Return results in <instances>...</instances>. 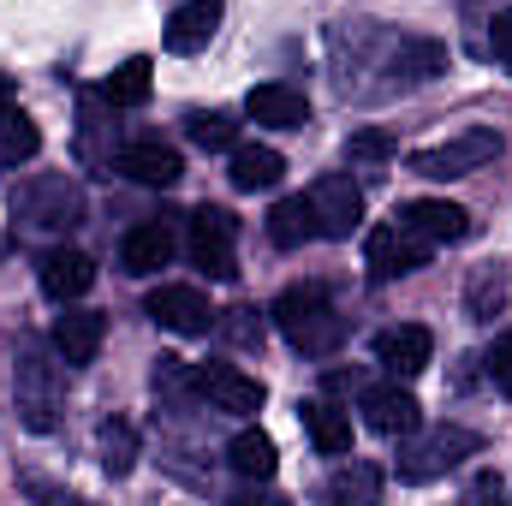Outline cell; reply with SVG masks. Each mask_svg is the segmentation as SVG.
<instances>
[{
  "mask_svg": "<svg viewBox=\"0 0 512 506\" xmlns=\"http://www.w3.org/2000/svg\"><path fill=\"white\" fill-rule=\"evenodd\" d=\"M143 310L173 334H209V322H215V310H209V298L197 286H155Z\"/></svg>",
  "mask_w": 512,
  "mask_h": 506,
  "instance_id": "8fae6325",
  "label": "cell"
},
{
  "mask_svg": "<svg viewBox=\"0 0 512 506\" xmlns=\"http://www.w3.org/2000/svg\"><path fill=\"white\" fill-rule=\"evenodd\" d=\"M393 221H405L417 239H429V245H459L465 233H471V215L459 209V203H441V197H417V203H405Z\"/></svg>",
  "mask_w": 512,
  "mask_h": 506,
  "instance_id": "4fadbf2b",
  "label": "cell"
},
{
  "mask_svg": "<svg viewBox=\"0 0 512 506\" xmlns=\"http://www.w3.org/2000/svg\"><path fill=\"white\" fill-rule=\"evenodd\" d=\"M96 286V262L84 251H72V245H60V251L42 256V292L54 298V304H72V298H84Z\"/></svg>",
  "mask_w": 512,
  "mask_h": 506,
  "instance_id": "2e32d148",
  "label": "cell"
},
{
  "mask_svg": "<svg viewBox=\"0 0 512 506\" xmlns=\"http://www.w3.org/2000/svg\"><path fill=\"white\" fill-rule=\"evenodd\" d=\"M489 30H495V36H489V42H495V54H501V60L512 66V6L501 12V18H495V24H489Z\"/></svg>",
  "mask_w": 512,
  "mask_h": 506,
  "instance_id": "836d02e7",
  "label": "cell"
},
{
  "mask_svg": "<svg viewBox=\"0 0 512 506\" xmlns=\"http://www.w3.org/2000/svg\"><path fill=\"white\" fill-rule=\"evenodd\" d=\"M221 334H227L233 346H256V340H262V316H256V310H227Z\"/></svg>",
  "mask_w": 512,
  "mask_h": 506,
  "instance_id": "4dcf8cb0",
  "label": "cell"
},
{
  "mask_svg": "<svg viewBox=\"0 0 512 506\" xmlns=\"http://www.w3.org/2000/svg\"><path fill=\"white\" fill-rule=\"evenodd\" d=\"M227 465H233L239 477H251V483H268V477H274V441H268L262 429H239L233 447H227Z\"/></svg>",
  "mask_w": 512,
  "mask_h": 506,
  "instance_id": "d4e9b609",
  "label": "cell"
},
{
  "mask_svg": "<svg viewBox=\"0 0 512 506\" xmlns=\"http://www.w3.org/2000/svg\"><path fill=\"white\" fill-rule=\"evenodd\" d=\"M429 239H417L405 221H393V227H376L370 239H364V262H370V280H399V274H417L423 262H429Z\"/></svg>",
  "mask_w": 512,
  "mask_h": 506,
  "instance_id": "52a82bcc",
  "label": "cell"
},
{
  "mask_svg": "<svg viewBox=\"0 0 512 506\" xmlns=\"http://www.w3.org/2000/svg\"><path fill=\"white\" fill-rule=\"evenodd\" d=\"M108 102H114V108H143V102H149V60H143V54H131L126 66L108 78Z\"/></svg>",
  "mask_w": 512,
  "mask_h": 506,
  "instance_id": "4316f807",
  "label": "cell"
},
{
  "mask_svg": "<svg viewBox=\"0 0 512 506\" xmlns=\"http://www.w3.org/2000/svg\"><path fill=\"white\" fill-rule=\"evenodd\" d=\"M489 381L512 399V334H501V340L489 346Z\"/></svg>",
  "mask_w": 512,
  "mask_h": 506,
  "instance_id": "d6a6232c",
  "label": "cell"
},
{
  "mask_svg": "<svg viewBox=\"0 0 512 506\" xmlns=\"http://www.w3.org/2000/svg\"><path fill=\"white\" fill-rule=\"evenodd\" d=\"M221 6H227V0H179V6L167 12V30H161L167 54H203L209 36L221 30Z\"/></svg>",
  "mask_w": 512,
  "mask_h": 506,
  "instance_id": "30bf717a",
  "label": "cell"
},
{
  "mask_svg": "<svg viewBox=\"0 0 512 506\" xmlns=\"http://www.w3.org/2000/svg\"><path fill=\"white\" fill-rule=\"evenodd\" d=\"M173 262V227L167 221H137L120 245V268L126 274H161Z\"/></svg>",
  "mask_w": 512,
  "mask_h": 506,
  "instance_id": "ac0fdd59",
  "label": "cell"
},
{
  "mask_svg": "<svg viewBox=\"0 0 512 506\" xmlns=\"http://www.w3.org/2000/svg\"><path fill=\"white\" fill-rule=\"evenodd\" d=\"M0 108H12V78H0Z\"/></svg>",
  "mask_w": 512,
  "mask_h": 506,
  "instance_id": "e575fe53",
  "label": "cell"
},
{
  "mask_svg": "<svg viewBox=\"0 0 512 506\" xmlns=\"http://www.w3.org/2000/svg\"><path fill=\"white\" fill-rule=\"evenodd\" d=\"M12 399H18V423L48 435L60 429V411H66V381H60V364H48V352L36 340L18 346V370H12Z\"/></svg>",
  "mask_w": 512,
  "mask_h": 506,
  "instance_id": "7a4b0ae2",
  "label": "cell"
},
{
  "mask_svg": "<svg viewBox=\"0 0 512 506\" xmlns=\"http://www.w3.org/2000/svg\"><path fill=\"white\" fill-rule=\"evenodd\" d=\"M36 149H42L36 120L18 108H0V167H24V161H36Z\"/></svg>",
  "mask_w": 512,
  "mask_h": 506,
  "instance_id": "cb8c5ba5",
  "label": "cell"
},
{
  "mask_svg": "<svg viewBox=\"0 0 512 506\" xmlns=\"http://www.w3.org/2000/svg\"><path fill=\"white\" fill-rule=\"evenodd\" d=\"M429 358H435V334L417 328V322H399V328L376 334V364L387 376H423Z\"/></svg>",
  "mask_w": 512,
  "mask_h": 506,
  "instance_id": "7c38bea8",
  "label": "cell"
},
{
  "mask_svg": "<svg viewBox=\"0 0 512 506\" xmlns=\"http://www.w3.org/2000/svg\"><path fill=\"white\" fill-rule=\"evenodd\" d=\"M346 149H352V161H387L393 155V137L387 131H352Z\"/></svg>",
  "mask_w": 512,
  "mask_h": 506,
  "instance_id": "1f68e13d",
  "label": "cell"
},
{
  "mask_svg": "<svg viewBox=\"0 0 512 506\" xmlns=\"http://www.w3.org/2000/svg\"><path fill=\"white\" fill-rule=\"evenodd\" d=\"M185 251L191 262L209 274V280H233L239 274V221L215 203H203L191 221H185Z\"/></svg>",
  "mask_w": 512,
  "mask_h": 506,
  "instance_id": "5b68a950",
  "label": "cell"
},
{
  "mask_svg": "<svg viewBox=\"0 0 512 506\" xmlns=\"http://www.w3.org/2000/svg\"><path fill=\"white\" fill-rule=\"evenodd\" d=\"M131 465H137V429L126 417L102 423V471L108 477H131Z\"/></svg>",
  "mask_w": 512,
  "mask_h": 506,
  "instance_id": "484cf974",
  "label": "cell"
},
{
  "mask_svg": "<svg viewBox=\"0 0 512 506\" xmlns=\"http://www.w3.org/2000/svg\"><path fill=\"white\" fill-rule=\"evenodd\" d=\"M382 495V471L376 465H352L328 483V501H376Z\"/></svg>",
  "mask_w": 512,
  "mask_h": 506,
  "instance_id": "83f0119b",
  "label": "cell"
},
{
  "mask_svg": "<svg viewBox=\"0 0 512 506\" xmlns=\"http://www.w3.org/2000/svg\"><path fill=\"white\" fill-rule=\"evenodd\" d=\"M18 209L30 215V227H72L78 221V191L66 179H42L36 191L18 197Z\"/></svg>",
  "mask_w": 512,
  "mask_h": 506,
  "instance_id": "ffe728a7",
  "label": "cell"
},
{
  "mask_svg": "<svg viewBox=\"0 0 512 506\" xmlns=\"http://www.w3.org/2000/svg\"><path fill=\"white\" fill-rule=\"evenodd\" d=\"M268 316H274L280 340L292 352H304V358H334L340 340H346V316L334 310V298L322 286H286Z\"/></svg>",
  "mask_w": 512,
  "mask_h": 506,
  "instance_id": "6da1fadb",
  "label": "cell"
},
{
  "mask_svg": "<svg viewBox=\"0 0 512 506\" xmlns=\"http://www.w3.org/2000/svg\"><path fill=\"white\" fill-rule=\"evenodd\" d=\"M280 173H286V161H280V149H268V143H239L233 149V191H274L280 185Z\"/></svg>",
  "mask_w": 512,
  "mask_h": 506,
  "instance_id": "44dd1931",
  "label": "cell"
},
{
  "mask_svg": "<svg viewBox=\"0 0 512 506\" xmlns=\"http://www.w3.org/2000/svg\"><path fill=\"white\" fill-rule=\"evenodd\" d=\"M447 66V48L441 42H429V36H399L393 42V78L399 84H423V78H435Z\"/></svg>",
  "mask_w": 512,
  "mask_h": 506,
  "instance_id": "7402d4cb",
  "label": "cell"
},
{
  "mask_svg": "<svg viewBox=\"0 0 512 506\" xmlns=\"http://www.w3.org/2000/svg\"><path fill=\"white\" fill-rule=\"evenodd\" d=\"M185 131H191L197 149H233V120L227 114H191Z\"/></svg>",
  "mask_w": 512,
  "mask_h": 506,
  "instance_id": "f1b7e54d",
  "label": "cell"
},
{
  "mask_svg": "<svg viewBox=\"0 0 512 506\" xmlns=\"http://www.w3.org/2000/svg\"><path fill=\"white\" fill-rule=\"evenodd\" d=\"M310 215H316V233L322 239H352L364 227V191L352 173H322L310 185Z\"/></svg>",
  "mask_w": 512,
  "mask_h": 506,
  "instance_id": "8992f818",
  "label": "cell"
},
{
  "mask_svg": "<svg viewBox=\"0 0 512 506\" xmlns=\"http://www.w3.org/2000/svg\"><path fill=\"white\" fill-rule=\"evenodd\" d=\"M364 423L376 429V435H393V441H405L411 429H423V405L393 381H376V387H364Z\"/></svg>",
  "mask_w": 512,
  "mask_h": 506,
  "instance_id": "9c48e42d",
  "label": "cell"
},
{
  "mask_svg": "<svg viewBox=\"0 0 512 506\" xmlns=\"http://www.w3.org/2000/svg\"><path fill=\"white\" fill-rule=\"evenodd\" d=\"M191 387H197V399H209V411H233V417L262 411V381L233 370V364H197Z\"/></svg>",
  "mask_w": 512,
  "mask_h": 506,
  "instance_id": "ba28073f",
  "label": "cell"
},
{
  "mask_svg": "<svg viewBox=\"0 0 512 506\" xmlns=\"http://www.w3.org/2000/svg\"><path fill=\"white\" fill-rule=\"evenodd\" d=\"M268 239L280 251H298L304 239H316V215H310V197H280L268 209Z\"/></svg>",
  "mask_w": 512,
  "mask_h": 506,
  "instance_id": "603a6c76",
  "label": "cell"
},
{
  "mask_svg": "<svg viewBox=\"0 0 512 506\" xmlns=\"http://www.w3.org/2000/svg\"><path fill=\"white\" fill-rule=\"evenodd\" d=\"M298 411H304V435H310V447H316L322 459L352 453V417H346L334 399H304Z\"/></svg>",
  "mask_w": 512,
  "mask_h": 506,
  "instance_id": "d6986e66",
  "label": "cell"
},
{
  "mask_svg": "<svg viewBox=\"0 0 512 506\" xmlns=\"http://www.w3.org/2000/svg\"><path fill=\"white\" fill-rule=\"evenodd\" d=\"M102 334H108V322H102L96 310H66V316H54V352H60L72 370H78V364H96Z\"/></svg>",
  "mask_w": 512,
  "mask_h": 506,
  "instance_id": "e0dca14e",
  "label": "cell"
},
{
  "mask_svg": "<svg viewBox=\"0 0 512 506\" xmlns=\"http://www.w3.org/2000/svg\"><path fill=\"white\" fill-rule=\"evenodd\" d=\"M114 173H126V179H137V185L167 191V185H179L185 161H179V149H167V143H126L120 161H114Z\"/></svg>",
  "mask_w": 512,
  "mask_h": 506,
  "instance_id": "9a60e30c",
  "label": "cell"
},
{
  "mask_svg": "<svg viewBox=\"0 0 512 506\" xmlns=\"http://www.w3.org/2000/svg\"><path fill=\"white\" fill-rule=\"evenodd\" d=\"M245 114H251L256 126L304 131V120H310V102H304V90H292V84H256L251 96H245Z\"/></svg>",
  "mask_w": 512,
  "mask_h": 506,
  "instance_id": "5bb4252c",
  "label": "cell"
},
{
  "mask_svg": "<svg viewBox=\"0 0 512 506\" xmlns=\"http://www.w3.org/2000/svg\"><path fill=\"white\" fill-rule=\"evenodd\" d=\"M501 298H507L501 274H477V286H471V322H495L501 316Z\"/></svg>",
  "mask_w": 512,
  "mask_h": 506,
  "instance_id": "f546056e",
  "label": "cell"
},
{
  "mask_svg": "<svg viewBox=\"0 0 512 506\" xmlns=\"http://www.w3.org/2000/svg\"><path fill=\"white\" fill-rule=\"evenodd\" d=\"M483 453V435L477 429H465V423H441V429H429V435H405V447H399V477L405 483H435V477H447L459 459H477Z\"/></svg>",
  "mask_w": 512,
  "mask_h": 506,
  "instance_id": "3957f363",
  "label": "cell"
},
{
  "mask_svg": "<svg viewBox=\"0 0 512 506\" xmlns=\"http://www.w3.org/2000/svg\"><path fill=\"white\" fill-rule=\"evenodd\" d=\"M495 155H501V131L471 126V131H459V137H447V143L411 149V173L417 179H465V173L489 167Z\"/></svg>",
  "mask_w": 512,
  "mask_h": 506,
  "instance_id": "277c9868",
  "label": "cell"
}]
</instances>
